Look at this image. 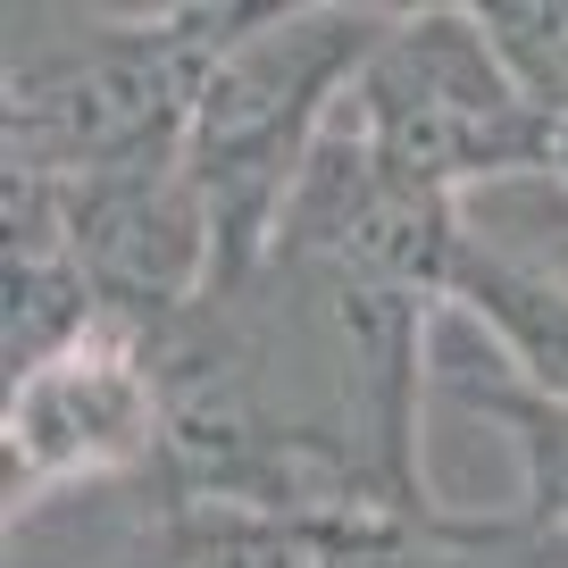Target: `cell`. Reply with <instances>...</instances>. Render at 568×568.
<instances>
[{"label":"cell","instance_id":"cell-1","mask_svg":"<svg viewBox=\"0 0 568 568\" xmlns=\"http://www.w3.org/2000/svg\"><path fill=\"white\" fill-rule=\"evenodd\" d=\"M385 26V9H251L243 34L217 51L184 125V176L217 234V293L260 284L276 267L284 210L326 125L359 92Z\"/></svg>","mask_w":568,"mask_h":568},{"label":"cell","instance_id":"cell-2","mask_svg":"<svg viewBox=\"0 0 568 568\" xmlns=\"http://www.w3.org/2000/svg\"><path fill=\"white\" fill-rule=\"evenodd\" d=\"M251 9L26 18L9 34V176H101L184 151L193 101Z\"/></svg>","mask_w":568,"mask_h":568},{"label":"cell","instance_id":"cell-3","mask_svg":"<svg viewBox=\"0 0 568 568\" xmlns=\"http://www.w3.org/2000/svg\"><path fill=\"white\" fill-rule=\"evenodd\" d=\"M352 125L385 151L393 176L444 201L510 176H551V118L510 84L477 9L393 18L352 92Z\"/></svg>","mask_w":568,"mask_h":568},{"label":"cell","instance_id":"cell-4","mask_svg":"<svg viewBox=\"0 0 568 568\" xmlns=\"http://www.w3.org/2000/svg\"><path fill=\"white\" fill-rule=\"evenodd\" d=\"M0 444H9V527H26L51 501L101 494V485L160 477L168 418H160V376H151L142 335L101 318L68 352L18 368Z\"/></svg>","mask_w":568,"mask_h":568},{"label":"cell","instance_id":"cell-5","mask_svg":"<svg viewBox=\"0 0 568 568\" xmlns=\"http://www.w3.org/2000/svg\"><path fill=\"white\" fill-rule=\"evenodd\" d=\"M26 184H42L59 243H68L75 276L92 284L109 326L151 335L217 284V234L193 176H184V151L101 168V176H26Z\"/></svg>","mask_w":568,"mask_h":568},{"label":"cell","instance_id":"cell-6","mask_svg":"<svg viewBox=\"0 0 568 568\" xmlns=\"http://www.w3.org/2000/svg\"><path fill=\"white\" fill-rule=\"evenodd\" d=\"M444 310L477 326L485 359L510 385L568 402V276L551 260L468 226L460 251H452V276H444Z\"/></svg>","mask_w":568,"mask_h":568},{"label":"cell","instance_id":"cell-7","mask_svg":"<svg viewBox=\"0 0 568 568\" xmlns=\"http://www.w3.org/2000/svg\"><path fill=\"white\" fill-rule=\"evenodd\" d=\"M318 568H568V535L527 510H326Z\"/></svg>","mask_w":568,"mask_h":568},{"label":"cell","instance_id":"cell-8","mask_svg":"<svg viewBox=\"0 0 568 568\" xmlns=\"http://www.w3.org/2000/svg\"><path fill=\"white\" fill-rule=\"evenodd\" d=\"M435 385L460 393L501 444L518 452V510H527L535 527L568 535V402H544V393L510 385L494 359H444Z\"/></svg>","mask_w":568,"mask_h":568},{"label":"cell","instance_id":"cell-9","mask_svg":"<svg viewBox=\"0 0 568 568\" xmlns=\"http://www.w3.org/2000/svg\"><path fill=\"white\" fill-rule=\"evenodd\" d=\"M477 18L494 34L510 84L551 125H568V0H501V9H477Z\"/></svg>","mask_w":568,"mask_h":568},{"label":"cell","instance_id":"cell-10","mask_svg":"<svg viewBox=\"0 0 568 568\" xmlns=\"http://www.w3.org/2000/svg\"><path fill=\"white\" fill-rule=\"evenodd\" d=\"M544 184H560V193H568V125H551V176Z\"/></svg>","mask_w":568,"mask_h":568}]
</instances>
